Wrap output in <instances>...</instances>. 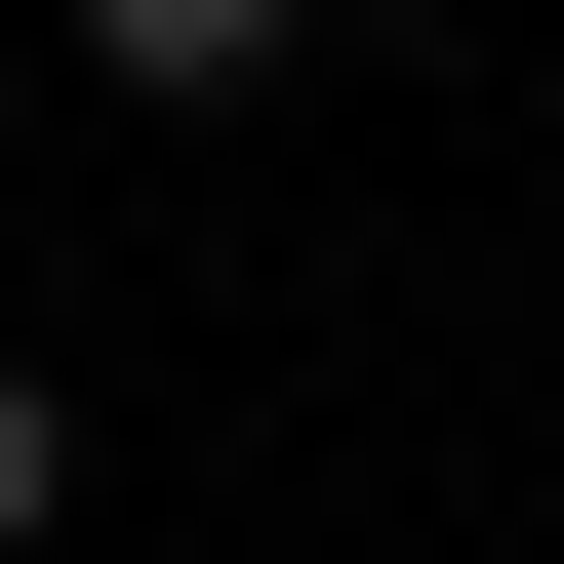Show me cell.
<instances>
[{
  "instance_id": "1",
  "label": "cell",
  "mask_w": 564,
  "mask_h": 564,
  "mask_svg": "<svg viewBox=\"0 0 564 564\" xmlns=\"http://www.w3.org/2000/svg\"><path fill=\"white\" fill-rule=\"evenodd\" d=\"M41 41H82L121 121H242V82H323V0H41Z\"/></svg>"
},
{
  "instance_id": "2",
  "label": "cell",
  "mask_w": 564,
  "mask_h": 564,
  "mask_svg": "<svg viewBox=\"0 0 564 564\" xmlns=\"http://www.w3.org/2000/svg\"><path fill=\"white\" fill-rule=\"evenodd\" d=\"M82 524V364H41V323H0V564Z\"/></svg>"
}]
</instances>
